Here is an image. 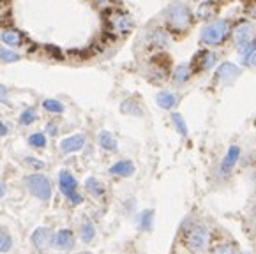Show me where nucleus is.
<instances>
[{"mask_svg":"<svg viewBox=\"0 0 256 254\" xmlns=\"http://www.w3.org/2000/svg\"><path fill=\"white\" fill-rule=\"evenodd\" d=\"M249 64H251L253 67H256V51L251 55V59H249Z\"/></svg>","mask_w":256,"mask_h":254,"instance_id":"79ce46f5","label":"nucleus"},{"mask_svg":"<svg viewBox=\"0 0 256 254\" xmlns=\"http://www.w3.org/2000/svg\"><path fill=\"white\" fill-rule=\"evenodd\" d=\"M25 184L36 198L42 199V201H48L51 198V182L48 176L41 175V173H34L25 178Z\"/></svg>","mask_w":256,"mask_h":254,"instance_id":"39448f33","label":"nucleus"},{"mask_svg":"<svg viewBox=\"0 0 256 254\" xmlns=\"http://www.w3.org/2000/svg\"><path fill=\"white\" fill-rule=\"evenodd\" d=\"M210 231L205 224H193L184 235V244L191 253H201L209 247Z\"/></svg>","mask_w":256,"mask_h":254,"instance_id":"20e7f679","label":"nucleus"},{"mask_svg":"<svg viewBox=\"0 0 256 254\" xmlns=\"http://www.w3.org/2000/svg\"><path fill=\"white\" fill-rule=\"evenodd\" d=\"M233 23L230 18H214L201 28L200 41L205 46H223L232 37Z\"/></svg>","mask_w":256,"mask_h":254,"instance_id":"f03ea898","label":"nucleus"},{"mask_svg":"<svg viewBox=\"0 0 256 254\" xmlns=\"http://www.w3.org/2000/svg\"><path fill=\"white\" fill-rule=\"evenodd\" d=\"M21 57L20 53H16L14 50L11 48H5V46H0V60L5 62V64H9V62H18Z\"/></svg>","mask_w":256,"mask_h":254,"instance_id":"cd10ccee","label":"nucleus"},{"mask_svg":"<svg viewBox=\"0 0 256 254\" xmlns=\"http://www.w3.org/2000/svg\"><path fill=\"white\" fill-rule=\"evenodd\" d=\"M217 60H219L217 53L205 48V50H200L195 57H193L191 67H193V71H195V74L207 73V71H210L216 64H217Z\"/></svg>","mask_w":256,"mask_h":254,"instance_id":"6e6552de","label":"nucleus"},{"mask_svg":"<svg viewBox=\"0 0 256 254\" xmlns=\"http://www.w3.org/2000/svg\"><path fill=\"white\" fill-rule=\"evenodd\" d=\"M156 102L163 110H173L178 104V96L170 92V90H161V92L156 94Z\"/></svg>","mask_w":256,"mask_h":254,"instance_id":"aec40b11","label":"nucleus"},{"mask_svg":"<svg viewBox=\"0 0 256 254\" xmlns=\"http://www.w3.org/2000/svg\"><path fill=\"white\" fill-rule=\"evenodd\" d=\"M67 199H69L71 205H81V203H83V196H81L78 191H75L73 194H69V196H67Z\"/></svg>","mask_w":256,"mask_h":254,"instance_id":"f704fd0d","label":"nucleus"},{"mask_svg":"<svg viewBox=\"0 0 256 254\" xmlns=\"http://www.w3.org/2000/svg\"><path fill=\"white\" fill-rule=\"evenodd\" d=\"M85 134H73V136H67L60 141V152L62 154H73L79 152L81 148L85 147Z\"/></svg>","mask_w":256,"mask_h":254,"instance_id":"ddd939ff","label":"nucleus"},{"mask_svg":"<svg viewBox=\"0 0 256 254\" xmlns=\"http://www.w3.org/2000/svg\"><path fill=\"white\" fill-rule=\"evenodd\" d=\"M135 164L127 159H122V161H117L112 168H110V173L115 176H122V178H129V176L135 175Z\"/></svg>","mask_w":256,"mask_h":254,"instance_id":"6ab92c4d","label":"nucleus"},{"mask_svg":"<svg viewBox=\"0 0 256 254\" xmlns=\"http://www.w3.org/2000/svg\"><path fill=\"white\" fill-rule=\"evenodd\" d=\"M214 254H238V251H237V247L232 244H221L216 247Z\"/></svg>","mask_w":256,"mask_h":254,"instance_id":"473e14b6","label":"nucleus"},{"mask_svg":"<svg viewBox=\"0 0 256 254\" xmlns=\"http://www.w3.org/2000/svg\"><path fill=\"white\" fill-rule=\"evenodd\" d=\"M4 194H5V185H4V182H0V198H2Z\"/></svg>","mask_w":256,"mask_h":254,"instance_id":"37998d69","label":"nucleus"},{"mask_svg":"<svg viewBox=\"0 0 256 254\" xmlns=\"http://www.w3.org/2000/svg\"><path fill=\"white\" fill-rule=\"evenodd\" d=\"M36 120H38V113H36L34 108H27V110L20 115V124L21 125H30V124H34Z\"/></svg>","mask_w":256,"mask_h":254,"instance_id":"2f4dec72","label":"nucleus"},{"mask_svg":"<svg viewBox=\"0 0 256 254\" xmlns=\"http://www.w3.org/2000/svg\"><path fill=\"white\" fill-rule=\"evenodd\" d=\"M25 162H27V164H30L32 168H36V170H41V168H44V162L39 161V159H36V157H27V159H25Z\"/></svg>","mask_w":256,"mask_h":254,"instance_id":"e433bc0d","label":"nucleus"},{"mask_svg":"<svg viewBox=\"0 0 256 254\" xmlns=\"http://www.w3.org/2000/svg\"><path fill=\"white\" fill-rule=\"evenodd\" d=\"M170 76V59L164 55H156L150 60L149 71H147V78L152 83H163Z\"/></svg>","mask_w":256,"mask_h":254,"instance_id":"423d86ee","label":"nucleus"},{"mask_svg":"<svg viewBox=\"0 0 256 254\" xmlns=\"http://www.w3.org/2000/svg\"><path fill=\"white\" fill-rule=\"evenodd\" d=\"M11 25H13V18H11V14L9 13L0 14V28L11 27Z\"/></svg>","mask_w":256,"mask_h":254,"instance_id":"c9c22d12","label":"nucleus"},{"mask_svg":"<svg viewBox=\"0 0 256 254\" xmlns=\"http://www.w3.org/2000/svg\"><path fill=\"white\" fill-rule=\"evenodd\" d=\"M85 189L89 191L92 196H96V198H101L102 194H104V187H102V184L98 180V178H94V176H90V178L85 180Z\"/></svg>","mask_w":256,"mask_h":254,"instance_id":"5701e85b","label":"nucleus"},{"mask_svg":"<svg viewBox=\"0 0 256 254\" xmlns=\"http://www.w3.org/2000/svg\"><path fill=\"white\" fill-rule=\"evenodd\" d=\"M238 74H240V69H238L237 65L232 64V62H223L217 67V71H216L214 78L221 85H232L238 78Z\"/></svg>","mask_w":256,"mask_h":254,"instance_id":"9d476101","label":"nucleus"},{"mask_svg":"<svg viewBox=\"0 0 256 254\" xmlns=\"http://www.w3.org/2000/svg\"><path fill=\"white\" fill-rule=\"evenodd\" d=\"M164 23L172 34H186L195 23V14L189 5L175 2L164 9Z\"/></svg>","mask_w":256,"mask_h":254,"instance_id":"f257e3e1","label":"nucleus"},{"mask_svg":"<svg viewBox=\"0 0 256 254\" xmlns=\"http://www.w3.org/2000/svg\"><path fill=\"white\" fill-rule=\"evenodd\" d=\"M5 134H7V125L0 120V138H2V136H5Z\"/></svg>","mask_w":256,"mask_h":254,"instance_id":"a19ab883","label":"nucleus"},{"mask_svg":"<svg viewBox=\"0 0 256 254\" xmlns=\"http://www.w3.org/2000/svg\"><path fill=\"white\" fill-rule=\"evenodd\" d=\"M94 2H96L98 5H102V7H110L113 0H94Z\"/></svg>","mask_w":256,"mask_h":254,"instance_id":"58836bf2","label":"nucleus"},{"mask_svg":"<svg viewBox=\"0 0 256 254\" xmlns=\"http://www.w3.org/2000/svg\"><path fill=\"white\" fill-rule=\"evenodd\" d=\"M256 39V28L251 21L247 20H240L235 27L232 28V41L235 46H242V44H247Z\"/></svg>","mask_w":256,"mask_h":254,"instance_id":"0eeeda50","label":"nucleus"},{"mask_svg":"<svg viewBox=\"0 0 256 254\" xmlns=\"http://www.w3.org/2000/svg\"><path fill=\"white\" fill-rule=\"evenodd\" d=\"M42 108H44L48 113H55V115L64 113V104H62L60 101H57V99H46V101H42Z\"/></svg>","mask_w":256,"mask_h":254,"instance_id":"a878e982","label":"nucleus"},{"mask_svg":"<svg viewBox=\"0 0 256 254\" xmlns=\"http://www.w3.org/2000/svg\"><path fill=\"white\" fill-rule=\"evenodd\" d=\"M238 55L242 57V62L244 64H249V59H251V55L256 51V39L251 42H247V44H242V46L237 48Z\"/></svg>","mask_w":256,"mask_h":254,"instance_id":"b1692460","label":"nucleus"},{"mask_svg":"<svg viewBox=\"0 0 256 254\" xmlns=\"http://www.w3.org/2000/svg\"><path fill=\"white\" fill-rule=\"evenodd\" d=\"M193 74H195V71H193L191 64H189V62H182V64H178L177 67L173 69L172 78L177 85H184L191 79Z\"/></svg>","mask_w":256,"mask_h":254,"instance_id":"a211bd4d","label":"nucleus"},{"mask_svg":"<svg viewBox=\"0 0 256 254\" xmlns=\"http://www.w3.org/2000/svg\"><path fill=\"white\" fill-rule=\"evenodd\" d=\"M244 254H251V253H244Z\"/></svg>","mask_w":256,"mask_h":254,"instance_id":"49530a36","label":"nucleus"},{"mask_svg":"<svg viewBox=\"0 0 256 254\" xmlns=\"http://www.w3.org/2000/svg\"><path fill=\"white\" fill-rule=\"evenodd\" d=\"M53 245L60 251H71L75 247V235L71 230H60L53 235Z\"/></svg>","mask_w":256,"mask_h":254,"instance_id":"dca6fc26","label":"nucleus"},{"mask_svg":"<svg viewBox=\"0 0 256 254\" xmlns=\"http://www.w3.org/2000/svg\"><path fill=\"white\" fill-rule=\"evenodd\" d=\"M135 28V20L127 11L122 9H108L104 18V34L112 39L126 37Z\"/></svg>","mask_w":256,"mask_h":254,"instance_id":"7ed1b4c3","label":"nucleus"},{"mask_svg":"<svg viewBox=\"0 0 256 254\" xmlns=\"http://www.w3.org/2000/svg\"><path fill=\"white\" fill-rule=\"evenodd\" d=\"M11 4V0H0V7H7Z\"/></svg>","mask_w":256,"mask_h":254,"instance_id":"c03bdc74","label":"nucleus"},{"mask_svg":"<svg viewBox=\"0 0 256 254\" xmlns=\"http://www.w3.org/2000/svg\"><path fill=\"white\" fill-rule=\"evenodd\" d=\"M59 185H60L62 194H64L65 198H67L69 194H73L76 189H78V180H76L75 176H73V173H71V171L62 170L60 173H59Z\"/></svg>","mask_w":256,"mask_h":254,"instance_id":"f3484780","label":"nucleus"},{"mask_svg":"<svg viewBox=\"0 0 256 254\" xmlns=\"http://www.w3.org/2000/svg\"><path fill=\"white\" fill-rule=\"evenodd\" d=\"M94 238H96V228H94V224L90 221H85L83 224H81V240H83L85 244H89Z\"/></svg>","mask_w":256,"mask_h":254,"instance_id":"bb28decb","label":"nucleus"},{"mask_svg":"<svg viewBox=\"0 0 256 254\" xmlns=\"http://www.w3.org/2000/svg\"><path fill=\"white\" fill-rule=\"evenodd\" d=\"M140 228L143 231H150L154 224V210H145V212L140 214Z\"/></svg>","mask_w":256,"mask_h":254,"instance_id":"c85d7f7f","label":"nucleus"},{"mask_svg":"<svg viewBox=\"0 0 256 254\" xmlns=\"http://www.w3.org/2000/svg\"><path fill=\"white\" fill-rule=\"evenodd\" d=\"M249 14H251L253 18H256V0H253V2H249Z\"/></svg>","mask_w":256,"mask_h":254,"instance_id":"ea45409f","label":"nucleus"},{"mask_svg":"<svg viewBox=\"0 0 256 254\" xmlns=\"http://www.w3.org/2000/svg\"><path fill=\"white\" fill-rule=\"evenodd\" d=\"M0 41L9 48H20L27 42V37L23 36L21 30H18L16 27L11 25V27L0 28Z\"/></svg>","mask_w":256,"mask_h":254,"instance_id":"1a4fd4ad","label":"nucleus"},{"mask_svg":"<svg viewBox=\"0 0 256 254\" xmlns=\"http://www.w3.org/2000/svg\"><path fill=\"white\" fill-rule=\"evenodd\" d=\"M13 249V238L5 230L0 228V253H9Z\"/></svg>","mask_w":256,"mask_h":254,"instance_id":"c756f323","label":"nucleus"},{"mask_svg":"<svg viewBox=\"0 0 256 254\" xmlns=\"http://www.w3.org/2000/svg\"><path fill=\"white\" fill-rule=\"evenodd\" d=\"M217 13H219V2H216V0H205L196 9V18L203 20V21H210V20H214L217 16Z\"/></svg>","mask_w":256,"mask_h":254,"instance_id":"4468645a","label":"nucleus"},{"mask_svg":"<svg viewBox=\"0 0 256 254\" xmlns=\"http://www.w3.org/2000/svg\"><path fill=\"white\" fill-rule=\"evenodd\" d=\"M238 159H240V148L237 147V145H232V147L226 150V156L223 157V162H221V168H219V171H221V175L223 176H228L230 173L233 171V168L237 166Z\"/></svg>","mask_w":256,"mask_h":254,"instance_id":"9b49d317","label":"nucleus"},{"mask_svg":"<svg viewBox=\"0 0 256 254\" xmlns=\"http://www.w3.org/2000/svg\"><path fill=\"white\" fill-rule=\"evenodd\" d=\"M32 244L38 251L48 249V247L53 244V233H51L48 228H38V230L32 233Z\"/></svg>","mask_w":256,"mask_h":254,"instance_id":"2eb2a0df","label":"nucleus"},{"mask_svg":"<svg viewBox=\"0 0 256 254\" xmlns=\"http://www.w3.org/2000/svg\"><path fill=\"white\" fill-rule=\"evenodd\" d=\"M98 141H99V147L106 152H115L117 150V139L110 131H101L98 136Z\"/></svg>","mask_w":256,"mask_h":254,"instance_id":"412c9836","label":"nucleus"},{"mask_svg":"<svg viewBox=\"0 0 256 254\" xmlns=\"http://www.w3.org/2000/svg\"><path fill=\"white\" fill-rule=\"evenodd\" d=\"M46 133L50 134V136H57V133H59V125L50 122V124L46 125Z\"/></svg>","mask_w":256,"mask_h":254,"instance_id":"4c0bfd02","label":"nucleus"},{"mask_svg":"<svg viewBox=\"0 0 256 254\" xmlns=\"http://www.w3.org/2000/svg\"><path fill=\"white\" fill-rule=\"evenodd\" d=\"M0 102L2 104H9V88L0 83Z\"/></svg>","mask_w":256,"mask_h":254,"instance_id":"72a5a7b5","label":"nucleus"},{"mask_svg":"<svg viewBox=\"0 0 256 254\" xmlns=\"http://www.w3.org/2000/svg\"><path fill=\"white\" fill-rule=\"evenodd\" d=\"M168 41H170V36H168L166 28H154V30L147 32V42L150 48L164 50L168 46Z\"/></svg>","mask_w":256,"mask_h":254,"instance_id":"f8f14e48","label":"nucleus"},{"mask_svg":"<svg viewBox=\"0 0 256 254\" xmlns=\"http://www.w3.org/2000/svg\"><path fill=\"white\" fill-rule=\"evenodd\" d=\"M255 127H256V118H255Z\"/></svg>","mask_w":256,"mask_h":254,"instance_id":"a18cd8bd","label":"nucleus"},{"mask_svg":"<svg viewBox=\"0 0 256 254\" xmlns=\"http://www.w3.org/2000/svg\"><path fill=\"white\" fill-rule=\"evenodd\" d=\"M28 145L34 148H44L46 147V136L42 133H34L28 136Z\"/></svg>","mask_w":256,"mask_h":254,"instance_id":"7c9ffc66","label":"nucleus"},{"mask_svg":"<svg viewBox=\"0 0 256 254\" xmlns=\"http://www.w3.org/2000/svg\"><path fill=\"white\" fill-rule=\"evenodd\" d=\"M172 122H173V125H175V131H177L180 136L186 138L187 136V124H186V120H184V117L175 111V113H172Z\"/></svg>","mask_w":256,"mask_h":254,"instance_id":"393cba45","label":"nucleus"},{"mask_svg":"<svg viewBox=\"0 0 256 254\" xmlns=\"http://www.w3.org/2000/svg\"><path fill=\"white\" fill-rule=\"evenodd\" d=\"M120 111L122 113H126V115H136V117L143 115V110H141L140 102L136 101V99H133V97H129V99H126V101L122 102Z\"/></svg>","mask_w":256,"mask_h":254,"instance_id":"4be33fe9","label":"nucleus"}]
</instances>
